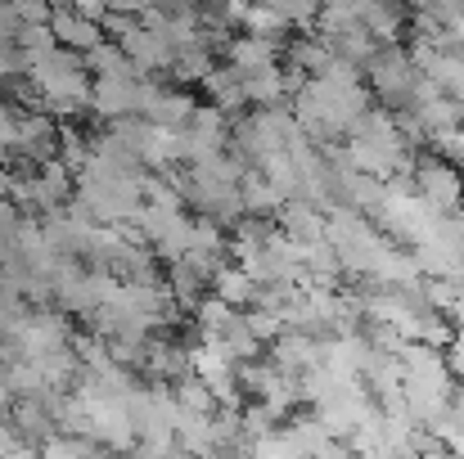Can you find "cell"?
Returning <instances> with one entry per match:
<instances>
[{
    "label": "cell",
    "mask_w": 464,
    "mask_h": 459,
    "mask_svg": "<svg viewBox=\"0 0 464 459\" xmlns=\"http://www.w3.org/2000/svg\"><path fill=\"white\" fill-rule=\"evenodd\" d=\"M420 68L411 63V50L406 45H383L370 63H365V86L374 95L379 109L388 113H406L415 104V91H420Z\"/></svg>",
    "instance_id": "obj_1"
},
{
    "label": "cell",
    "mask_w": 464,
    "mask_h": 459,
    "mask_svg": "<svg viewBox=\"0 0 464 459\" xmlns=\"http://www.w3.org/2000/svg\"><path fill=\"white\" fill-rule=\"evenodd\" d=\"M415 194L442 216H460L464 212V171H456L451 162H442L438 153H420L415 158Z\"/></svg>",
    "instance_id": "obj_2"
},
{
    "label": "cell",
    "mask_w": 464,
    "mask_h": 459,
    "mask_svg": "<svg viewBox=\"0 0 464 459\" xmlns=\"http://www.w3.org/2000/svg\"><path fill=\"white\" fill-rule=\"evenodd\" d=\"M198 113V100L180 86H162V81H145L140 86V118L154 122L158 131H185L189 118Z\"/></svg>",
    "instance_id": "obj_3"
},
{
    "label": "cell",
    "mask_w": 464,
    "mask_h": 459,
    "mask_svg": "<svg viewBox=\"0 0 464 459\" xmlns=\"http://www.w3.org/2000/svg\"><path fill=\"white\" fill-rule=\"evenodd\" d=\"M397 360H401L406 387H424V392H451L456 387V374L447 365V351H433L424 342H406L397 351Z\"/></svg>",
    "instance_id": "obj_4"
},
{
    "label": "cell",
    "mask_w": 464,
    "mask_h": 459,
    "mask_svg": "<svg viewBox=\"0 0 464 459\" xmlns=\"http://www.w3.org/2000/svg\"><path fill=\"white\" fill-rule=\"evenodd\" d=\"M140 86L145 81H131V77H95L91 86V109L100 118H109L113 127L127 122V118H140Z\"/></svg>",
    "instance_id": "obj_5"
},
{
    "label": "cell",
    "mask_w": 464,
    "mask_h": 459,
    "mask_svg": "<svg viewBox=\"0 0 464 459\" xmlns=\"http://www.w3.org/2000/svg\"><path fill=\"white\" fill-rule=\"evenodd\" d=\"M50 32H54V41H59L63 50H72V54H82V59L109 41L104 23H95L91 14H82V5H72V9H54Z\"/></svg>",
    "instance_id": "obj_6"
},
{
    "label": "cell",
    "mask_w": 464,
    "mask_h": 459,
    "mask_svg": "<svg viewBox=\"0 0 464 459\" xmlns=\"http://www.w3.org/2000/svg\"><path fill=\"white\" fill-rule=\"evenodd\" d=\"M276 230H280L289 244H298V248H315V244L329 239V212H320L307 198H294V203L280 207Z\"/></svg>",
    "instance_id": "obj_7"
},
{
    "label": "cell",
    "mask_w": 464,
    "mask_h": 459,
    "mask_svg": "<svg viewBox=\"0 0 464 459\" xmlns=\"http://www.w3.org/2000/svg\"><path fill=\"white\" fill-rule=\"evenodd\" d=\"M244 81L248 77H262V72H271V68H280V59H285V45L280 41H262V36H235L230 45H226V54H221Z\"/></svg>",
    "instance_id": "obj_8"
},
{
    "label": "cell",
    "mask_w": 464,
    "mask_h": 459,
    "mask_svg": "<svg viewBox=\"0 0 464 459\" xmlns=\"http://www.w3.org/2000/svg\"><path fill=\"white\" fill-rule=\"evenodd\" d=\"M212 298H221L230 311L248 315V311H257V302H262V284H257L244 266H235V262H230V266L212 280Z\"/></svg>",
    "instance_id": "obj_9"
},
{
    "label": "cell",
    "mask_w": 464,
    "mask_h": 459,
    "mask_svg": "<svg viewBox=\"0 0 464 459\" xmlns=\"http://www.w3.org/2000/svg\"><path fill=\"white\" fill-rule=\"evenodd\" d=\"M239 198H244V216H253V221H262V216H280V207H285V194H280L262 171H248V176H244Z\"/></svg>",
    "instance_id": "obj_10"
}]
</instances>
